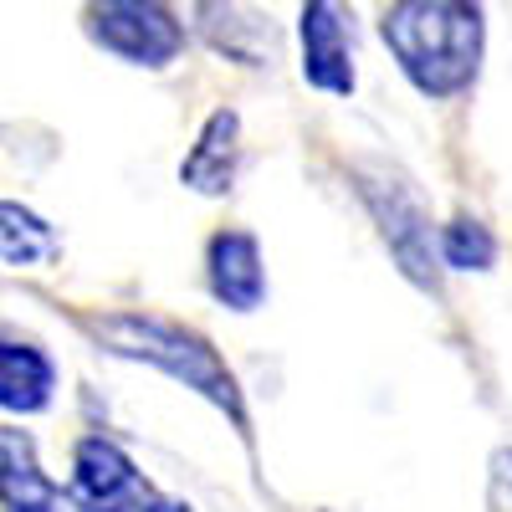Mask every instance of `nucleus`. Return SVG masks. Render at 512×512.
<instances>
[{"mask_svg":"<svg viewBox=\"0 0 512 512\" xmlns=\"http://www.w3.org/2000/svg\"><path fill=\"white\" fill-rule=\"evenodd\" d=\"M62 492L41 472L36 441L16 425H0V512H57Z\"/></svg>","mask_w":512,"mask_h":512,"instance_id":"obj_7","label":"nucleus"},{"mask_svg":"<svg viewBox=\"0 0 512 512\" xmlns=\"http://www.w3.org/2000/svg\"><path fill=\"white\" fill-rule=\"evenodd\" d=\"M205 267H210V292H216L226 308H236V313L262 308L267 272H262V246H256L251 231H221V236H210Z\"/></svg>","mask_w":512,"mask_h":512,"instance_id":"obj_6","label":"nucleus"},{"mask_svg":"<svg viewBox=\"0 0 512 512\" xmlns=\"http://www.w3.org/2000/svg\"><path fill=\"white\" fill-rule=\"evenodd\" d=\"M149 512H190V507H185V502H175V497H154V502H149Z\"/></svg>","mask_w":512,"mask_h":512,"instance_id":"obj_14","label":"nucleus"},{"mask_svg":"<svg viewBox=\"0 0 512 512\" xmlns=\"http://www.w3.org/2000/svg\"><path fill=\"white\" fill-rule=\"evenodd\" d=\"M303 77L323 93L349 98L354 93V41H349V21L328 0L303 6Z\"/></svg>","mask_w":512,"mask_h":512,"instance_id":"obj_5","label":"nucleus"},{"mask_svg":"<svg viewBox=\"0 0 512 512\" xmlns=\"http://www.w3.org/2000/svg\"><path fill=\"white\" fill-rule=\"evenodd\" d=\"M236 159H241V118L236 108H216L205 118L195 149L180 164V180L200 195H226L236 180Z\"/></svg>","mask_w":512,"mask_h":512,"instance_id":"obj_8","label":"nucleus"},{"mask_svg":"<svg viewBox=\"0 0 512 512\" xmlns=\"http://www.w3.org/2000/svg\"><path fill=\"white\" fill-rule=\"evenodd\" d=\"M369 205H374V216L384 221V236H390L400 267H405L415 282L431 287V272H425V267H431V226H425L420 205L405 195V185H390V205L374 200V195H369Z\"/></svg>","mask_w":512,"mask_h":512,"instance_id":"obj_10","label":"nucleus"},{"mask_svg":"<svg viewBox=\"0 0 512 512\" xmlns=\"http://www.w3.org/2000/svg\"><path fill=\"white\" fill-rule=\"evenodd\" d=\"M384 47L395 52L400 72L425 98H451L472 88L482 67V11L456 0H410L390 6L379 21Z\"/></svg>","mask_w":512,"mask_h":512,"instance_id":"obj_1","label":"nucleus"},{"mask_svg":"<svg viewBox=\"0 0 512 512\" xmlns=\"http://www.w3.org/2000/svg\"><path fill=\"white\" fill-rule=\"evenodd\" d=\"M77 323L88 328L108 354L154 364L169 379L190 384L195 395H205L210 405L226 410L246 431V405H241V390H236V374L221 364V354L210 349L200 333L169 323V318H154V313H103V318H77Z\"/></svg>","mask_w":512,"mask_h":512,"instance_id":"obj_2","label":"nucleus"},{"mask_svg":"<svg viewBox=\"0 0 512 512\" xmlns=\"http://www.w3.org/2000/svg\"><path fill=\"white\" fill-rule=\"evenodd\" d=\"M441 256H446V267H456V272H487L492 256H497V241H492V231L482 221L461 216V221H451L441 231Z\"/></svg>","mask_w":512,"mask_h":512,"instance_id":"obj_12","label":"nucleus"},{"mask_svg":"<svg viewBox=\"0 0 512 512\" xmlns=\"http://www.w3.org/2000/svg\"><path fill=\"white\" fill-rule=\"evenodd\" d=\"M93 36L98 47H108L113 57L134 62V67H164L175 62L185 47V26L169 6H139V0H123V6H93Z\"/></svg>","mask_w":512,"mask_h":512,"instance_id":"obj_4","label":"nucleus"},{"mask_svg":"<svg viewBox=\"0 0 512 512\" xmlns=\"http://www.w3.org/2000/svg\"><path fill=\"white\" fill-rule=\"evenodd\" d=\"M57 369L31 338H0V410L36 415L52 405Z\"/></svg>","mask_w":512,"mask_h":512,"instance_id":"obj_9","label":"nucleus"},{"mask_svg":"<svg viewBox=\"0 0 512 512\" xmlns=\"http://www.w3.org/2000/svg\"><path fill=\"white\" fill-rule=\"evenodd\" d=\"M487 502H492V512H512V446H502V451L492 456Z\"/></svg>","mask_w":512,"mask_h":512,"instance_id":"obj_13","label":"nucleus"},{"mask_svg":"<svg viewBox=\"0 0 512 512\" xmlns=\"http://www.w3.org/2000/svg\"><path fill=\"white\" fill-rule=\"evenodd\" d=\"M57 256H62V241L36 210H26L16 200H0V262L47 267V262H57Z\"/></svg>","mask_w":512,"mask_h":512,"instance_id":"obj_11","label":"nucleus"},{"mask_svg":"<svg viewBox=\"0 0 512 512\" xmlns=\"http://www.w3.org/2000/svg\"><path fill=\"white\" fill-rule=\"evenodd\" d=\"M72 507L77 512H149L154 492L128 451L108 436H82L72 456Z\"/></svg>","mask_w":512,"mask_h":512,"instance_id":"obj_3","label":"nucleus"}]
</instances>
